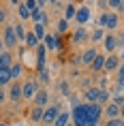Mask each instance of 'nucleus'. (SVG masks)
I'll use <instances>...</instances> for the list:
<instances>
[{"instance_id": "11", "label": "nucleus", "mask_w": 124, "mask_h": 126, "mask_svg": "<svg viewBox=\"0 0 124 126\" xmlns=\"http://www.w3.org/2000/svg\"><path fill=\"white\" fill-rule=\"evenodd\" d=\"M43 41H45V49H52V51H53V49H58V47H60L58 34H52V32H49V34H45V39H43Z\"/></svg>"}, {"instance_id": "3", "label": "nucleus", "mask_w": 124, "mask_h": 126, "mask_svg": "<svg viewBox=\"0 0 124 126\" xmlns=\"http://www.w3.org/2000/svg\"><path fill=\"white\" fill-rule=\"evenodd\" d=\"M60 115V107L58 105H49V107H45V111H43V124H53V120Z\"/></svg>"}, {"instance_id": "17", "label": "nucleus", "mask_w": 124, "mask_h": 126, "mask_svg": "<svg viewBox=\"0 0 124 126\" xmlns=\"http://www.w3.org/2000/svg\"><path fill=\"white\" fill-rule=\"evenodd\" d=\"M86 39H90V34L86 32L84 28H79V30H75V32H73V43H84Z\"/></svg>"}, {"instance_id": "39", "label": "nucleus", "mask_w": 124, "mask_h": 126, "mask_svg": "<svg viewBox=\"0 0 124 126\" xmlns=\"http://www.w3.org/2000/svg\"><path fill=\"white\" fill-rule=\"evenodd\" d=\"M60 88H62V94H69V90H66V83H64V81L60 83Z\"/></svg>"}, {"instance_id": "42", "label": "nucleus", "mask_w": 124, "mask_h": 126, "mask_svg": "<svg viewBox=\"0 0 124 126\" xmlns=\"http://www.w3.org/2000/svg\"><path fill=\"white\" fill-rule=\"evenodd\" d=\"M118 58H120V60H124V47L120 49V56H118Z\"/></svg>"}, {"instance_id": "45", "label": "nucleus", "mask_w": 124, "mask_h": 126, "mask_svg": "<svg viewBox=\"0 0 124 126\" xmlns=\"http://www.w3.org/2000/svg\"><path fill=\"white\" fill-rule=\"evenodd\" d=\"M45 2H47V0H39V9L43 7V4H45Z\"/></svg>"}, {"instance_id": "7", "label": "nucleus", "mask_w": 124, "mask_h": 126, "mask_svg": "<svg viewBox=\"0 0 124 126\" xmlns=\"http://www.w3.org/2000/svg\"><path fill=\"white\" fill-rule=\"evenodd\" d=\"M75 21H77L79 26L88 24V21H90V9H88V7H79L77 13H75Z\"/></svg>"}, {"instance_id": "2", "label": "nucleus", "mask_w": 124, "mask_h": 126, "mask_svg": "<svg viewBox=\"0 0 124 126\" xmlns=\"http://www.w3.org/2000/svg\"><path fill=\"white\" fill-rule=\"evenodd\" d=\"M2 43H4V47H9V49H13V47L17 45V36H15V28L13 26H7V28H4Z\"/></svg>"}, {"instance_id": "43", "label": "nucleus", "mask_w": 124, "mask_h": 126, "mask_svg": "<svg viewBox=\"0 0 124 126\" xmlns=\"http://www.w3.org/2000/svg\"><path fill=\"white\" fill-rule=\"evenodd\" d=\"M120 118H122V120H124V105H122V107H120Z\"/></svg>"}, {"instance_id": "32", "label": "nucleus", "mask_w": 124, "mask_h": 126, "mask_svg": "<svg viewBox=\"0 0 124 126\" xmlns=\"http://www.w3.org/2000/svg\"><path fill=\"white\" fill-rule=\"evenodd\" d=\"M66 30H69V21H66V19H60V21H58V32L64 34Z\"/></svg>"}, {"instance_id": "19", "label": "nucleus", "mask_w": 124, "mask_h": 126, "mask_svg": "<svg viewBox=\"0 0 124 126\" xmlns=\"http://www.w3.org/2000/svg\"><path fill=\"white\" fill-rule=\"evenodd\" d=\"M11 73H9V68H0V88H4L11 83Z\"/></svg>"}, {"instance_id": "18", "label": "nucleus", "mask_w": 124, "mask_h": 126, "mask_svg": "<svg viewBox=\"0 0 124 126\" xmlns=\"http://www.w3.org/2000/svg\"><path fill=\"white\" fill-rule=\"evenodd\" d=\"M98 92H101V88H88V90H86V100H88V103H96Z\"/></svg>"}, {"instance_id": "44", "label": "nucleus", "mask_w": 124, "mask_h": 126, "mask_svg": "<svg viewBox=\"0 0 124 126\" xmlns=\"http://www.w3.org/2000/svg\"><path fill=\"white\" fill-rule=\"evenodd\" d=\"M2 49H4V43H2V39H0V53H2Z\"/></svg>"}, {"instance_id": "1", "label": "nucleus", "mask_w": 124, "mask_h": 126, "mask_svg": "<svg viewBox=\"0 0 124 126\" xmlns=\"http://www.w3.org/2000/svg\"><path fill=\"white\" fill-rule=\"evenodd\" d=\"M36 92H39V83L36 81H26L21 86V98H26V100H32Z\"/></svg>"}, {"instance_id": "29", "label": "nucleus", "mask_w": 124, "mask_h": 126, "mask_svg": "<svg viewBox=\"0 0 124 126\" xmlns=\"http://www.w3.org/2000/svg\"><path fill=\"white\" fill-rule=\"evenodd\" d=\"M17 13H19V17H21V19H30V11H28V9L24 7V4H19V7H17Z\"/></svg>"}, {"instance_id": "38", "label": "nucleus", "mask_w": 124, "mask_h": 126, "mask_svg": "<svg viewBox=\"0 0 124 126\" xmlns=\"http://www.w3.org/2000/svg\"><path fill=\"white\" fill-rule=\"evenodd\" d=\"M118 90H120V92L124 90V79H118Z\"/></svg>"}, {"instance_id": "36", "label": "nucleus", "mask_w": 124, "mask_h": 126, "mask_svg": "<svg viewBox=\"0 0 124 126\" xmlns=\"http://www.w3.org/2000/svg\"><path fill=\"white\" fill-rule=\"evenodd\" d=\"M118 79H124V62L118 66Z\"/></svg>"}, {"instance_id": "30", "label": "nucleus", "mask_w": 124, "mask_h": 126, "mask_svg": "<svg viewBox=\"0 0 124 126\" xmlns=\"http://www.w3.org/2000/svg\"><path fill=\"white\" fill-rule=\"evenodd\" d=\"M107 100H109V92H107V90H101V92H98V105H103V103H107Z\"/></svg>"}, {"instance_id": "15", "label": "nucleus", "mask_w": 124, "mask_h": 126, "mask_svg": "<svg viewBox=\"0 0 124 126\" xmlns=\"http://www.w3.org/2000/svg\"><path fill=\"white\" fill-rule=\"evenodd\" d=\"M11 64H13V56L9 51H2L0 53V68H11Z\"/></svg>"}, {"instance_id": "31", "label": "nucleus", "mask_w": 124, "mask_h": 126, "mask_svg": "<svg viewBox=\"0 0 124 126\" xmlns=\"http://www.w3.org/2000/svg\"><path fill=\"white\" fill-rule=\"evenodd\" d=\"M105 126H124V120L122 118H113V120H107Z\"/></svg>"}, {"instance_id": "13", "label": "nucleus", "mask_w": 124, "mask_h": 126, "mask_svg": "<svg viewBox=\"0 0 124 126\" xmlns=\"http://www.w3.org/2000/svg\"><path fill=\"white\" fill-rule=\"evenodd\" d=\"M105 115H107L109 120L120 118V105H116V103H109V105L105 107Z\"/></svg>"}, {"instance_id": "27", "label": "nucleus", "mask_w": 124, "mask_h": 126, "mask_svg": "<svg viewBox=\"0 0 124 126\" xmlns=\"http://www.w3.org/2000/svg\"><path fill=\"white\" fill-rule=\"evenodd\" d=\"M105 39V32H103V28H96L94 32L90 34V41H94V43H98V41H103Z\"/></svg>"}, {"instance_id": "14", "label": "nucleus", "mask_w": 124, "mask_h": 126, "mask_svg": "<svg viewBox=\"0 0 124 126\" xmlns=\"http://www.w3.org/2000/svg\"><path fill=\"white\" fill-rule=\"evenodd\" d=\"M96 49H94V47H88V49H86L84 53H81V62H84V64H92V60L96 58Z\"/></svg>"}, {"instance_id": "24", "label": "nucleus", "mask_w": 124, "mask_h": 126, "mask_svg": "<svg viewBox=\"0 0 124 126\" xmlns=\"http://www.w3.org/2000/svg\"><path fill=\"white\" fill-rule=\"evenodd\" d=\"M32 32H34V36H36L39 41L45 39V26H43V24H34V30H32Z\"/></svg>"}, {"instance_id": "21", "label": "nucleus", "mask_w": 124, "mask_h": 126, "mask_svg": "<svg viewBox=\"0 0 124 126\" xmlns=\"http://www.w3.org/2000/svg\"><path fill=\"white\" fill-rule=\"evenodd\" d=\"M24 43H26V47H30V49H32V47H36L41 43L39 39H36V36H34V32H26V39H24Z\"/></svg>"}, {"instance_id": "40", "label": "nucleus", "mask_w": 124, "mask_h": 126, "mask_svg": "<svg viewBox=\"0 0 124 126\" xmlns=\"http://www.w3.org/2000/svg\"><path fill=\"white\" fill-rule=\"evenodd\" d=\"M11 4H15V7H19V4H21V0H11Z\"/></svg>"}, {"instance_id": "4", "label": "nucleus", "mask_w": 124, "mask_h": 126, "mask_svg": "<svg viewBox=\"0 0 124 126\" xmlns=\"http://www.w3.org/2000/svg\"><path fill=\"white\" fill-rule=\"evenodd\" d=\"M118 66H120V58H118V53H109V56H105V66H103L105 73H113V71H118Z\"/></svg>"}, {"instance_id": "20", "label": "nucleus", "mask_w": 124, "mask_h": 126, "mask_svg": "<svg viewBox=\"0 0 124 126\" xmlns=\"http://www.w3.org/2000/svg\"><path fill=\"white\" fill-rule=\"evenodd\" d=\"M45 51H47L45 45H41V43H39V45H36V60H39V68H41V71H43V62H45Z\"/></svg>"}, {"instance_id": "23", "label": "nucleus", "mask_w": 124, "mask_h": 126, "mask_svg": "<svg viewBox=\"0 0 124 126\" xmlns=\"http://www.w3.org/2000/svg\"><path fill=\"white\" fill-rule=\"evenodd\" d=\"M9 73H11V79H17V77L21 75V64L19 62H13L11 68H9Z\"/></svg>"}, {"instance_id": "10", "label": "nucleus", "mask_w": 124, "mask_h": 126, "mask_svg": "<svg viewBox=\"0 0 124 126\" xmlns=\"http://www.w3.org/2000/svg\"><path fill=\"white\" fill-rule=\"evenodd\" d=\"M118 24H120L118 13H105V28H107V30H116Z\"/></svg>"}, {"instance_id": "28", "label": "nucleus", "mask_w": 124, "mask_h": 126, "mask_svg": "<svg viewBox=\"0 0 124 126\" xmlns=\"http://www.w3.org/2000/svg\"><path fill=\"white\" fill-rule=\"evenodd\" d=\"M21 4H24L30 13H32V11H36V9H39V0H24Z\"/></svg>"}, {"instance_id": "9", "label": "nucleus", "mask_w": 124, "mask_h": 126, "mask_svg": "<svg viewBox=\"0 0 124 126\" xmlns=\"http://www.w3.org/2000/svg\"><path fill=\"white\" fill-rule=\"evenodd\" d=\"M9 100H13V103H19L21 100V86L17 81L11 83V88H9Z\"/></svg>"}, {"instance_id": "34", "label": "nucleus", "mask_w": 124, "mask_h": 126, "mask_svg": "<svg viewBox=\"0 0 124 126\" xmlns=\"http://www.w3.org/2000/svg\"><path fill=\"white\" fill-rule=\"evenodd\" d=\"M9 98V94H7V90H4V88H0V105H2V103H4V100Z\"/></svg>"}, {"instance_id": "22", "label": "nucleus", "mask_w": 124, "mask_h": 126, "mask_svg": "<svg viewBox=\"0 0 124 126\" xmlns=\"http://www.w3.org/2000/svg\"><path fill=\"white\" fill-rule=\"evenodd\" d=\"M75 13H77V7L69 2L66 9H64V19H66V21H69V19H75Z\"/></svg>"}, {"instance_id": "47", "label": "nucleus", "mask_w": 124, "mask_h": 126, "mask_svg": "<svg viewBox=\"0 0 124 126\" xmlns=\"http://www.w3.org/2000/svg\"><path fill=\"white\" fill-rule=\"evenodd\" d=\"M49 2H58V0H49Z\"/></svg>"}, {"instance_id": "46", "label": "nucleus", "mask_w": 124, "mask_h": 126, "mask_svg": "<svg viewBox=\"0 0 124 126\" xmlns=\"http://www.w3.org/2000/svg\"><path fill=\"white\" fill-rule=\"evenodd\" d=\"M66 126H75V124H73V122H69V124H66Z\"/></svg>"}, {"instance_id": "37", "label": "nucleus", "mask_w": 124, "mask_h": 126, "mask_svg": "<svg viewBox=\"0 0 124 126\" xmlns=\"http://www.w3.org/2000/svg\"><path fill=\"white\" fill-rule=\"evenodd\" d=\"M4 19H7V11L0 7V24H4Z\"/></svg>"}, {"instance_id": "8", "label": "nucleus", "mask_w": 124, "mask_h": 126, "mask_svg": "<svg viewBox=\"0 0 124 126\" xmlns=\"http://www.w3.org/2000/svg\"><path fill=\"white\" fill-rule=\"evenodd\" d=\"M103 43H105V49H107V53H113V51L118 49V36H116L113 32H111V34H105Z\"/></svg>"}, {"instance_id": "5", "label": "nucleus", "mask_w": 124, "mask_h": 126, "mask_svg": "<svg viewBox=\"0 0 124 126\" xmlns=\"http://www.w3.org/2000/svg\"><path fill=\"white\" fill-rule=\"evenodd\" d=\"M88 115H90V122L92 124H96L98 118H101V113H103V105H98V103H88Z\"/></svg>"}, {"instance_id": "6", "label": "nucleus", "mask_w": 124, "mask_h": 126, "mask_svg": "<svg viewBox=\"0 0 124 126\" xmlns=\"http://www.w3.org/2000/svg\"><path fill=\"white\" fill-rule=\"evenodd\" d=\"M47 100H49V92L43 90V88H39V92L34 94V98H32L34 107H43V109H45V107H47Z\"/></svg>"}, {"instance_id": "35", "label": "nucleus", "mask_w": 124, "mask_h": 126, "mask_svg": "<svg viewBox=\"0 0 124 126\" xmlns=\"http://www.w3.org/2000/svg\"><path fill=\"white\" fill-rule=\"evenodd\" d=\"M116 36H118V47H120V49H122V47H124V32L116 34Z\"/></svg>"}, {"instance_id": "25", "label": "nucleus", "mask_w": 124, "mask_h": 126, "mask_svg": "<svg viewBox=\"0 0 124 126\" xmlns=\"http://www.w3.org/2000/svg\"><path fill=\"white\" fill-rule=\"evenodd\" d=\"M43 111H45L43 107H34V109H32V113H30L32 122H41V120H43Z\"/></svg>"}, {"instance_id": "33", "label": "nucleus", "mask_w": 124, "mask_h": 126, "mask_svg": "<svg viewBox=\"0 0 124 126\" xmlns=\"http://www.w3.org/2000/svg\"><path fill=\"white\" fill-rule=\"evenodd\" d=\"M120 2H122V0H107V4H109L113 11H118V9H120Z\"/></svg>"}, {"instance_id": "41", "label": "nucleus", "mask_w": 124, "mask_h": 126, "mask_svg": "<svg viewBox=\"0 0 124 126\" xmlns=\"http://www.w3.org/2000/svg\"><path fill=\"white\" fill-rule=\"evenodd\" d=\"M118 11H120V13H124V0L120 2V9H118Z\"/></svg>"}, {"instance_id": "48", "label": "nucleus", "mask_w": 124, "mask_h": 126, "mask_svg": "<svg viewBox=\"0 0 124 126\" xmlns=\"http://www.w3.org/2000/svg\"><path fill=\"white\" fill-rule=\"evenodd\" d=\"M103 2H107V0H103Z\"/></svg>"}, {"instance_id": "16", "label": "nucleus", "mask_w": 124, "mask_h": 126, "mask_svg": "<svg viewBox=\"0 0 124 126\" xmlns=\"http://www.w3.org/2000/svg\"><path fill=\"white\" fill-rule=\"evenodd\" d=\"M69 120H71L69 111H60V115L53 120V124H52V126H66V124H69Z\"/></svg>"}, {"instance_id": "12", "label": "nucleus", "mask_w": 124, "mask_h": 126, "mask_svg": "<svg viewBox=\"0 0 124 126\" xmlns=\"http://www.w3.org/2000/svg\"><path fill=\"white\" fill-rule=\"evenodd\" d=\"M103 66H105V53H96V58L92 60L90 68L94 71V73H98V71H103Z\"/></svg>"}, {"instance_id": "26", "label": "nucleus", "mask_w": 124, "mask_h": 126, "mask_svg": "<svg viewBox=\"0 0 124 126\" xmlns=\"http://www.w3.org/2000/svg\"><path fill=\"white\" fill-rule=\"evenodd\" d=\"M15 36H17V41H24V39H26V28H24V26H21V24H15Z\"/></svg>"}]
</instances>
